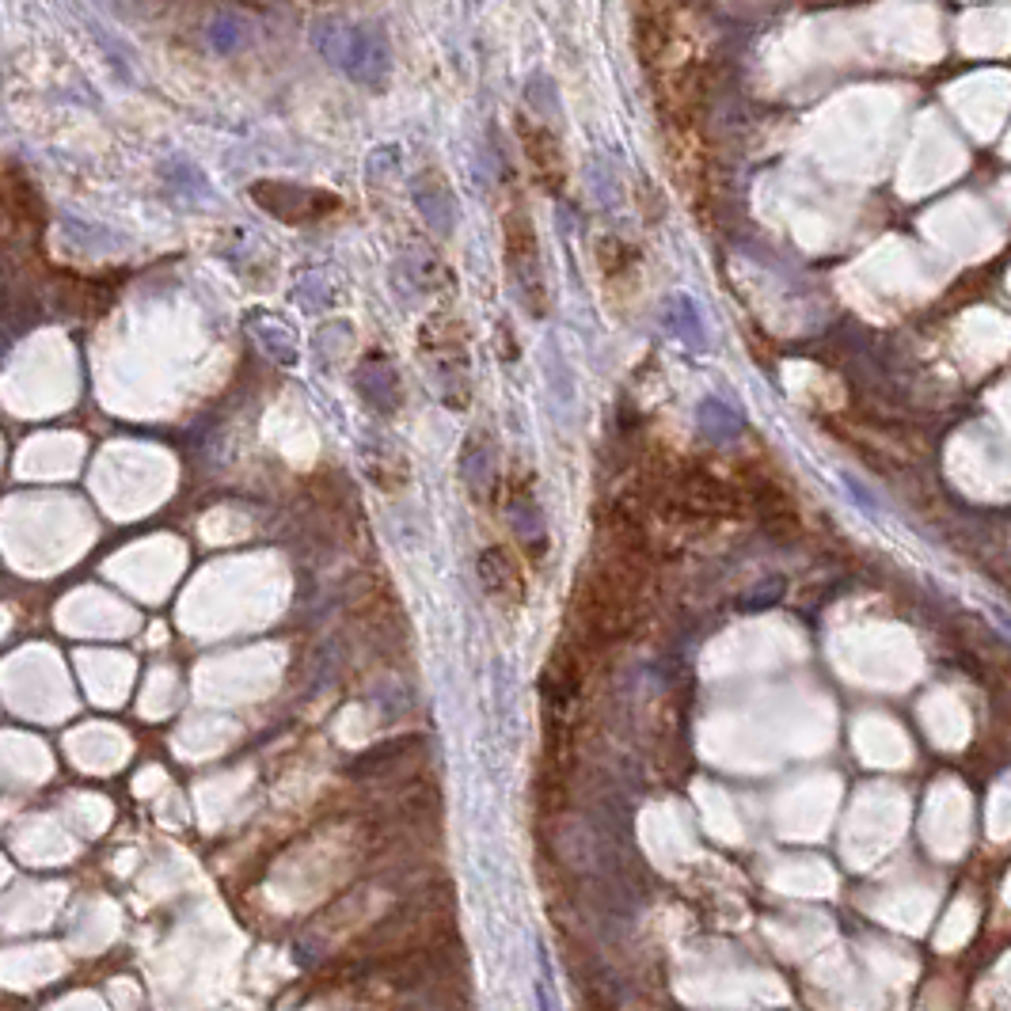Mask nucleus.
<instances>
[{
	"mask_svg": "<svg viewBox=\"0 0 1011 1011\" xmlns=\"http://www.w3.org/2000/svg\"><path fill=\"white\" fill-rule=\"evenodd\" d=\"M506 267H510V282H514L521 305L529 308V316H544L548 312V286H544V263H540V244H536L533 221L521 210L506 213Z\"/></svg>",
	"mask_w": 1011,
	"mask_h": 1011,
	"instance_id": "obj_1",
	"label": "nucleus"
},
{
	"mask_svg": "<svg viewBox=\"0 0 1011 1011\" xmlns=\"http://www.w3.org/2000/svg\"><path fill=\"white\" fill-rule=\"evenodd\" d=\"M517 141H521V153L529 160L533 175L540 179L544 191H563V175H567V160H563V149L555 134L544 126V122H533L529 115L517 118Z\"/></svg>",
	"mask_w": 1011,
	"mask_h": 1011,
	"instance_id": "obj_2",
	"label": "nucleus"
}]
</instances>
